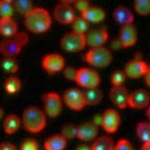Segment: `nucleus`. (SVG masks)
<instances>
[{
    "label": "nucleus",
    "mask_w": 150,
    "mask_h": 150,
    "mask_svg": "<svg viewBox=\"0 0 150 150\" xmlns=\"http://www.w3.org/2000/svg\"><path fill=\"white\" fill-rule=\"evenodd\" d=\"M47 124V116L44 110L38 106L30 105L23 111L22 125L30 134H38L45 129Z\"/></svg>",
    "instance_id": "f257e3e1"
},
{
    "label": "nucleus",
    "mask_w": 150,
    "mask_h": 150,
    "mask_svg": "<svg viewBox=\"0 0 150 150\" xmlns=\"http://www.w3.org/2000/svg\"><path fill=\"white\" fill-rule=\"evenodd\" d=\"M27 30L33 33H43L51 26V16L43 8H33L24 16Z\"/></svg>",
    "instance_id": "f03ea898"
},
{
    "label": "nucleus",
    "mask_w": 150,
    "mask_h": 150,
    "mask_svg": "<svg viewBox=\"0 0 150 150\" xmlns=\"http://www.w3.org/2000/svg\"><path fill=\"white\" fill-rule=\"evenodd\" d=\"M29 42V35L20 32L12 38L4 39L0 43V53L4 57H16Z\"/></svg>",
    "instance_id": "7ed1b4c3"
},
{
    "label": "nucleus",
    "mask_w": 150,
    "mask_h": 150,
    "mask_svg": "<svg viewBox=\"0 0 150 150\" xmlns=\"http://www.w3.org/2000/svg\"><path fill=\"white\" fill-rule=\"evenodd\" d=\"M84 59L86 63L93 68H105L112 63L113 54L106 46L94 47L90 48L86 53Z\"/></svg>",
    "instance_id": "20e7f679"
},
{
    "label": "nucleus",
    "mask_w": 150,
    "mask_h": 150,
    "mask_svg": "<svg viewBox=\"0 0 150 150\" xmlns=\"http://www.w3.org/2000/svg\"><path fill=\"white\" fill-rule=\"evenodd\" d=\"M101 81V77L99 73L92 68L83 67L78 69L77 77L75 83L79 86L84 89L98 87Z\"/></svg>",
    "instance_id": "39448f33"
},
{
    "label": "nucleus",
    "mask_w": 150,
    "mask_h": 150,
    "mask_svg": "<svg viewBox=\"0 0 150 150\" xmlns=\"http://www.w3.org/2000/svg\"><path fill=\"white\" fill-rule=\"evenodd\" d=\"M63 102L72 111L79 112L86 107L84 92L78 87H71L66 89L62 95Z\"/></svg>",
    "instance_id": "423d86ee"
},
{
    "label": "nucleus",
    "mask_w": 150,
    "mask_h": 150,
    "mask_svg": "<svg viewBox=\"0 0 150 150\" xmlns=\"http://www.w3.org/2000/svg\"><path fill=\"white\" fill-rule=\"evenodd\" d=\"M43 110L48 118H57L63 111V99L57 92L49 91L42 96Z\"/></svg>",
    "instance_id": "0eeeda50"
},
{
    "label": "nucleus",
    "mask_w": 150,
    "mask_h": 150,
    "mask_svg": "<svg viewBox=\"0 0 150 150\" xmlns=\"http://www.w3.org/2000/svg\"><path fill=\"white\" fill-rule=\"evenodd\" d=\"M60 46L66 52H79L84 49L86 45V35H81L75 32L67 33L60 39Z\"/></svg>",
    "instance_id": "6e6552de"
},
{
    "label": "nucleus",
    "mask_w": 150,
    "mask_h": 150,
    "mask_svg": "<svg viewBox=\"0 0 150 150\" xmlns=\"http://www.w3.org/2000/svg\"><path fill=\"white\" fill-rule=\"evenodd\" d=\"M121 125V115L116 109H107L101 114L100 127L109 134H116Z\"/></svg>",
    "instance_id": "1a4fd4ad"
},
{
    "label": "nucleus",
    "mask_w": 150,
    "mask_h": 150,
    "mask_svg": "<svg viewBox=\"0 0 150 150\" xmlns=\"http://www.w3.org/2000/svg\"><path fill=\"white\" fill-rule=\"evenodd\" d=\"M148 67L149 65H147L142 59L134 58L126 63L124 68V72L128 79L137 80L139 78L145 77Z\"/></svg>",
    "instance_id": "9d476101"
},
{
    "label": "nucleus",
    "mask_w": 150,
    "mask_h": 150,
    "mask_svg": "<svg viewBox=\"0 0 150 150\" xmlns=\"http://www.w3.org/2000/svg\"><path fill=\"white\" fill-rule=\"evenodd\" d=\"M129 92L125 86H112L109 92L110 101L118 109L124 110L129 107Z\"/></svg>",
    "instance_id": "9b49d317"
},
{
    "label": "nucleus",
    "mask_w": 150,
    "mask_h": 150,
    "mask_svg": "<svg viewBox=\"0 0 150 150\" xmlns=\"http://www.w3.org/2000/svg\"><path fill=\"white\" fill-rule=\"evenodd\" d=\"M66 63H65V59L61 54L58 53H50V54L45 55L42 58L41 66L43 68L45 72L48 74H56L59 72H62Z\"/></svg>",
    "instance_id": "f8f14e48"
},
{
    "label": "nucleus",
    "mask_w": 150,
    "mask_h": 150,
    "mask_svg": "<svg viewBox=\"0 0 150 150\" xmlns=\"http://www.w3.org/2000/svg\"><path fill=\"white\" fill-rule=\"evenodd\" d=\"M138 32L137 27L134 24L122 26L120 33H119L118 41L122 47L129 48L134 46L137 42Z\"/></svg>",
    "instance_id": "ddd939ff"
},
{
    "label": "nucleus",
    "mask_w": 150,
    "mask_h": 150,
    "mask_svg": "<svg viewBox=\"0 0 150 150\" xmlns=\"http://www.w3.org/2000/svg\"><path fill=\"white\" fill-rule=\"evenodd\" d=\"M150 105V93L146 89L137 88L129 93V107L134 110L147 109Z\"/></svg>",
    "instance_id": "4468645a"
},
{
    "label": "nucleus",
    "mask_w": 150,
    "mask_h": 150,
    "mask_svg": "<svg viewBox=\"0 0 150 150\" xmlns=\"http://www.w3.org/2000/svg\"><path fill=\"white\" fill-rule=\"evenodd\" d=\"M99 127L92 120L86 121L78 126L77 129V138L83 142L93 141L98 137Z\"/></svg>",
    "instance_id": "2eb2a0df"
},
{
    "label": "nucleus",
    "mask_w": 150,
    "mask_h": 150,
    "mask_svg": "<svg viewBox=\"0 0 150 150\" xmlns=\"http://www.w3.org/2000/svg\"><path fill=\"white\" fill-rule=\"evenodd\" d=\"M53 16L59 24L62 25H69L72 24L76 18L75 10L69 4L59 3L55 6L53 11Z\"/></svg>",
    "instance_id": "dca6fc26"
},
{
    "label": "nucleus",
    "mask_w": 150,
    "mask_h": 150,
    "mask_svg": "<svg viewBox=\"0 0 150 150\" xmlns=\"http://www.w3.org/2000/svg\"><path fill=\"white\" fill-rule=\"evenodd\" d=\"M86 45L90 48L104 46L109 38L108 32L103 28H96L88 30L86 35Z\"/></svg>",
    "instance_id": "f3484780"
},
{
    "label": "nucleus",
    "mask_w": 150,
    "mask_h": 150,
    "mask_svg": "<svg viewBox=\"0 0 150 150\" xmlns=\"http://www.w3.org/2000/svg\"><path fill=\"white\" fill-rule=\"evenodd\" d=\"M113 17H114L115 21L121 25V27L126 26V25L134 24V13L132 12V10L129 8L123 6V5L118 6L113 11Z\"/></svg>",
    "instance_id": "a211bd4d"
},
{
    "label": "nucleus",
    "mask_w": 150,
    "mask_h": 150,
    "mask_svg": "<svg viewBox=\"0 0 150 150\" xmlns=\"http://www.w3.org/2000/svg\"><path fill=\"white\" fill-rule=\"evenodd\" d=\"M21 126L22 119L17 114H8L3 120V131L8 135L16 134Z\"/></svg>",
    "instance_id": "6ab92c4d"
},
{
    "label": "nucleus",
    "mask_w": 150,
    "mask_h": 150,
    "mask_svg": "<svg viewBox=\"0 0 150 150\" xmlns=\"http://www.w3.org/2000/svg\"><path fill=\"white\" fill-rule=\"evenodd\" d=\"M68 140L61 134L50 135L44 141V150H65L67 147Z\"/></svg>",
    "instance_id": "aec40b11"
},
{
    "label": "nucleus",
    "mask_w": 150,
    "mask_h": 150,
    "mask_svg": "<svg viewBox=\"0 0 150 150\" xmlns=\"http://www.w3.org/2000/svg\"><path fill=\"white\" fill-rule=\"evenodd\" d=\"M81 16L83 17L88 23H94V24H97V23L102 22L103 20L105 19L106 12L101 7L92 6L91 5V6L89 8H87L83 13H81Z\"/></svg>",
    "instance_id": "412c9836"
},
{
    "label": "nucleus",
    "mask_w": 150,
    "mask_h": 150,
    "mask_svg": "<svg viewBox=\"0 0 150 150\" xmlns=\"http://www.w3.org/2000/svg\"><path fill=\"white\" fill-rule=\"evenodd\" d=\"M18 24L12 18H1L0 19V33L6 38H12L17 35Z\"/></svg>",
    "instance_id": "4be33fe9"
},
{
    "label": "nucleus",
    "mask_w": 150,
    "mask_h": 150,
    "mask_svg": "<svg viewBox=\"0 0 150 150\" xmlns=\"http://www.w3.org/2000/svg\"><path fill=\"white\" fill-rule=\"evenodd\" d=\"M83 92L86 106H97L102 102L104 95L103 91L99 87L86 89Z\"/></svg>",
    "instance_id": "5701e85b"
},
{
    "label": "nucleus",
    "mask_w": 150,
    "mask_h": 150,
    "mask_svg": "<svg viewBox=\"0 0 150 150\" xmlns=\"http://www.w3.org/2000/svg\"><path fill=\"white\" fill-rule=\"evenodd\" d=\"M115 141L110 135H101L92 141L91 150H114Z\"/></svg>",
    "instance_id": "b1692460"
},
{
    "label": "nucleus",
    "mask_w": 150,
    "mask_h": 150,
    "mask_svg": "<svg viewBox=\"0 0 150 150\" xmlns=\"http://www.w3.org/2000/svg\"><path fill=\"white\" fill-rule=\"evenodd\" d=\"M135 134L142 143L150 142V123L148 121L138 122L135 126Z\"/></svg>",
    "instance_id": "393cba45"
},
{
    "label": "nucleus",
    "mask_w": 150,
    "mask_h": 150,
    "mask_svg": "<svg viewBox=\"0 0 150 150\" xmlns=\"http://www.w3.org/2000/svg\"><path fill=\"white\" fill-rule=\"evenodd\" d=\"M21 87L22 83L20 81V79L14 77V76L13 77H9L4 83V90L10 95L17 94L21 90Z\"/></svg>",
    "instance_id": "a878e982"
},
{
    "label": "nucleus",
    "mask_w": 150,
    "mask_h": 150,
    "mask_svg": "<svg viewBox=\"0 0 150 150\" xmlns=\"http://www.w3.org/2000/svg\"><path fill=\"white\" fill-rule=\"evenodd\" d=\"M1 68L7 74H16L19 71V64L15 57H4L1 60Z\"/></svg>",
    "instance_id": "bb28decb"
},
{
    "label": "nucleus",
    "mask_w": 150,
    "mask_h": 150,
    "mask_svg": "<svg viewBox=\"0 0 150 150\" xmlns=\"http://www.w3.org/2000/svg\"><path fill=\"white\" fill-rule=\"evenodd\" d=\"M72 29L73 32L81 33V35H86L88 32V22L86 21L83 17H76L74 22L72 23Z\"/></svg>",
    "instance_id": "cd10ccee"
},
{
    "label": "nucleus",
    "mask_w": 150,
    "mask_h": 150,
    "mask_svg": "<svg viewBox=\"0 0 150 150\" xmlns=\"http://www.w3.org/2000/svg\"><path fill=\"white\" fill-rule=\"evenodd\" d=\"M14 8L19 14L26 15L33 9L32 0H14Z\"/></svg>",
    "instance_id": "c85d7f7f"
},
{
    "label": "nucleus",
    "mask_w": 150,
    "mask_h": 150,
    "mask_svg": "<svg viewBox=\"0 0 150 150\" xmlns=\"http://www.w3.org/2000/svg\"><path fill=\"white\" fill-rule=\"evenodd\" d=\"M77 129H78V126L74 125L73 123H66L62 126L60 134L67 140H71L74 139L75 137H77Z\"/></svg>",
    "instance_id": "c756f323"
},
{
    "label": "nucleus",
    "mask_w": 150,
    "mask_h": 150,
    "mask_svg": "<svg viewBox=\"0 0 150 150\" xmlns=\"http://www.w3.org/2000/svg\"><path fill=\"white\" fill-rule=\"evenodd\" d=\"M127 79L128 78H127L124 70H116L112 73L110 81H111L112 86H125L124 83H126Z\"/></svg>",
    "instance_id": "7c9ffc66"
},
{
    "label": "nucleus",
    "mask_w": 150,
    "mask_h": 150,
    "mask_svg": "<svg viewBox=\"0 0 150 150\" xmlns=\"http://www.w3.org/2000/svg\"><path fill=\"white\" fill-rule=\"evenodd\" d=\"M134 9L140 16L150 15V0H134Z\"/></svg>",
    "instance_id": "2f4dec72"
},
{
    "label": "nucleus",
    "mask_w": 150,
    "mask_h": 150,
    "mask_svg": "<svg viewBox=\"0 0 150 150\" xmlns=\"http://www.w3.org/2000/svg\"><path fill=\"white\" fill-rule=\"evenodd\" d=\"M15 8L12 3L0 0V17L1 18H12Z\"/></svg>",
    "instance_id": "473e14b6"
},
{
    "label": "nucleus",
    "mask_w": 150,
    "mask_h": 150,
    "mask_svg": "<svg viewBox=\"0 0 150 150\" xmlns=\"http://www.w3.org/2000/svg\"><path fill=\"white\" fill-rule=\"evenodd\" d=\"M20 150H39L38 142L35 138H26L21 143Z\"/></svg>",
    "instance_id": "72a5a7b5"
},
{
    "label": "nucleus",
    "mask_w": 150,
    "mask_h": 150,
    "mask_svg": "<svg viewBox=\"0 0 150 150\" xmlns=\"http://www.w3.org/2000/svg\"><path fill=\"white\" fill-rule=\"evenodd\" d=\"M114 150H134V147L129 139L121 138L116 142Z\"/></svg>",
    "instance_id": "f704fd0d"
},
{
    "label": "nucleus",
    "mask_w": 150,
    "mask_h": 150,
    "mask_svg": "<svg viewBox=\"0 0 150 150\" xmlns=\"http://www.w3.org/2000/svg\"><path fill=\"white\" fill-rule=\"evenodd\" d=\"M62 73H63V76L66 80L75 81L76 77H77L78 70L73 66H67V67L64 68V70L62 71Z\"/></svg>",
    "instance_id": "c9c22d12"
},
{
    "label": "nucleus",
    "mask_w": 150,
    "mask_h": 150,
    "mask_svg": "<svg viewBox=\"0 0 150 150\" xmlns=\"http://www.w3.org/2000/svg\"><path fill=\"white\" fill-rule=\"evenodd\" d=\"M75 6L78 9V11H80L81 14L83 13L87 8H89L91 5L89 3V0H77L75 2Z\"/></svg>",
    "instance_id": "e433bc0d"
},
{
    "label": "nucleus",
    "mask_w": 150,
    "mask_h": 150,
    "mask_svg": "<svg viewBox=\"0 0 150 150\" xmlns=\"http://www.w3.org/2000/svg\"><path fill=\"white\" fill-rule=\"evenodd\" d=\"M0 150H18L15 144L12 142H1L0 143Z\"/></svg>",
    "instance_id": "4c0bfd02"
},
{
    "label": "nucleus",
    "mask_w": 150,
    "mask_h": 150,
    "mask_svg": "<svg viewBox=\"0 0 150 150\" xmlns=\"http://www.w3.org/2000/svg\"><path fill=\"white\" fill-rule=\"evenodd\" d=\"M144 81H145L147 87H149V88H150V65L148 67V70H147V73L145 75V77H144Z\"/></svg>",
    "instance_id": "58836bf2"
},
{
    "label": "nucleus",
    "mask_w": 150,
    "mask_h": 150,
    "mask_svg": "<svg viewBox=\"0 0 150 150\" xmlns=\"http://www.w3.org/2000/svg\"><path fill=\"white\" fill-rule=\"evenodd\" d=\"M75 150H91V148H90L89 145H87L86 143H81L80 144V145H78L77 147L75 148Z\"/></svg>",
    "instance_id": "ea45409f"
},
{
    "label": "nucleus",
    "mask_w": 150,
    "mask_h": 150,
    "mask_svg": "<svg viewBox=\"0 0 150 150\" xmlns=\"http://www.w3.org/2000/svg\"><path fill=\"white\" fill-rule=\"evenodd\" d=\"M140 150H150V142L149 143H142L140 147Z\"/></svg>",
    "instance_id": "a19ab883"
},
{
    "label": "nucleus",
    "mask_w": 150,
    "mask_h": 150,
    "mask_svg": "<svg viewBox=\"0 0 150 150\" xmlns=\"http://www.w3.org/2000/svg\"><path fill=\"white\" fill-rule=\"evenodd\" d=\"M76 1H77V0H60V2H61V3L69 4V5H71L72 3H75Z\"/></svg>",
    "instance_id": "79ce46f5"
},
{
    "label": "nucleus",
    "mask_w": 150,
    "mask_h": 150,
    "mask_svg": "<svg viewBox=\"0 0 150 150\" xmlns=\"http://www.w3.org/2000/svg\"><path fill=\"white\" fill-rule=\"evenodd\" d=\"M146 117H147V120H148V122L150 123V105L148 108L146 109Z\"/></svg>",
    "instance_id": "37998d69"
},
{
    "label": "nucleus",
    "mask_w": 150,
    "mask_h": 150,
    "mask_svg": "<svg viewBox=\"0 0 150 150\" xmlns=\"http://www.w3.org/2000/svg\"><path fill=\"white\" fill-rule=\"evenodd\" d=\"M3 116H4V109L2 108L1 106H0V120L3 118Z\"/></svg>",
    "instance_id": "c03bdc74"
},
{
    "label": "nucleus",
    "mask_w": 150,
    "mask_h": 150,
    "mask_svg": "<svg viewBox=\"0 0 150 150\" xmlns=\"http://www.w3.org/2000/svg\"><path fill=\"white\" fill-rule=\"evenodd\" d=\"M2 1H5V2H9V3H12V2H14V0H2Z\"/></svg>",
    "instance_id": "a18cd8bd"
}]
</instances>
